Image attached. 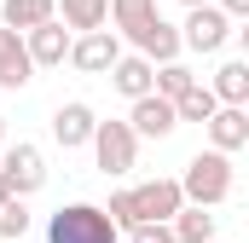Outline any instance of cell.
Wrapping results in <instances>:
<instances>
[{
    "label": "cell",
    "mask_w": 249,
    "mask_h": 243,
    "mask_svg": "<svg viewBox=\"0 0 249 243\" xmlns=\"http://www.w3.org/2000/svg\"><path fill=\"white\" fill-rule=\"evenodd\" d=\"M116 58H122L116 29H93V35H75V41H70V64H75L81 75H110Z\"/></svg>",
    "instance_id": "7"
},
{
    "label": "cell",
    "mask_w": 249,
    "mask_h": 243,
    "mask_svg": "<svg viewBox=\"0 0 249 243\" xmlns=\"http://www.w3.org/2000/svg\"><path fill=\"white\" fill-rule=\"evenodd\" d=\"M0 174H6V185H12V197H29V191L47 185V151L29 145V139H18V145L0 151Z\"/></svg>",
    "instance_id": "6"
},
{
    "label": "cell",
    "mask_w": 249,
    "mask_h": 243,
    "mask_svg": "<svg viewBox=\"0 0 249 243\" xmlns=\"http://www.w3.org/2000/svg\"><path fill=\"white\" fill-rule=\"evenodd\" d=\"M29 232V208H23V197H12V203H0V238H23Z\"/></svg>",
    "instance_id": "21"
},
{
    "label": "cell",
    "mask_w": 249,
    "mask_h": 243,
    "mask_svg": "<svg viewBox=\"0 0 249 243\" xmlns=\"http://www.w3.org/2000/svg\"><path fill=\"white\" fill-rule=\"evenodd\" d=\"M87 145H93L99 174H110V180H122V174L139 168V139H133V127H127V122H99Z\"/></svg>",
    "instance_id": "4"
},
{
    "label": "cell",
    "mask_w": 249,
    "mask_h": 243,
    "mask_svg": "<svg viewBox=\"0 0 249 243\" xmlns=\"http://www.w3.org/2000/svg\"><path fill=\"white\" fill-rule=\"evenodd\" d=\"M151 75H157V69H151V64L139 58V52H122V58L110 64V87H116V93H122L127 104H133V99H145V93H151Z\"/></svg>",
    "instance_id": "17"
},
{
    "label": "cell",
    "mask_w": 249,
    "mask_h": 243,
    "mask_svg": "<svg viewBox=\"0 0 249 243\" xmlns=\"http://www.w3.org/2000/svg\"><path fill=\"white\" fill-rule=\"evenodd\" d=\"M127 243H174V232H168V226H133Z\"/></svg>",
    "instance_id": "22"
},
{
    "label": "cell",
    "mask_w": 249,
    "mask_h": 243,
    "mask_svg": "<svg viewBox=\"0 0 249 243\" xmlns=\"http://www.w3.org/2000/svg\"><path fill=\"white\" fill-rule=\"evenodd\" d=\"M180 6H186V12H191V6H214V0H180Z\"/></svg>",
    "instance_id": "25"
},
{
    "label": "cell",
    "mask_w": 249,
    "mask_h": 243,
    "mask_svg": "<svg viewBox=\"0 0 249 243\" xmlns=\"http://www.w3.org/2000/svg\"><path fill=\"white\" fill-rule=\"evenodd\" d=\"M29 81H35V64L23 52V35L0 29V93H23Z\"/></svg>",
    "instance_id": "13"
},
{
    "label": "cell",
    "mask_w": 249,
    "mask_h": 243,
    "mask_svg": "<svg viewBox=\"0 0 249 243\" xmlns=\"http://www.w3.org/2000/svg\"><path fill=\"white\" fill-rule=\"evenodd\" d=\"M180 208H186L180 180H145V185H127V214H133V226H168ZM133 226H127V232H133Z\"/></svg>",
    "instance_id": "3"
},
{
    "label": "cell",
    "mask_w": 249,
    "mask_h": 243,
    "mask_svg": "<svg viewBox=\"0 0 249 243\" xmlns=\"http://www.w3.org/2000/svg\"><path fill=\"white\" fill-rule=\"evenodd\" d=\"M0 151H6V116H0Z\"/></svg>",
    "instance_id": "26"
},
{
    "label": "cell",
    "mask_w": 249,
    "mask_h": 243,
    "mask_svg": "<svg viewBox=\"0 0 249 243\" xmlns=\"http://www.w3.org/2000/svg\"><path fill=\"white\" fill-rule=\"evenodd\" d=\"M168 232H174V243H214V214L186 203V208L168 220Z\"/></svg>",
    "instance_id": "18"
},
{
    "label": "cell",
    "mask_w": 249,
    "mask_h": 243,
    "mask_svg": "<svg viewBox=\"0 0 249 243\" xmlns=\"http://www.w3.org/2000/svg\"><path fill=\"white\" fill-rule=\"evenodd\" d=\"M0 203H12V185H6V174H0Z\"/></svg>",
    "instance_id": "24"
},
{
    "label": "cell",
    "mask_w": 249,
    "mask_h": 243,
    "mask_svg": "<svg viewBox=\"0 0 249 243\" xmlns=\"http://www.w3.org/2000/svg\"><path fill=\"white\" fill-rule=\"evenodd\" d=\"M214 110H220V104H214V93H209L203 81L191 87L186 99H174V122H209V116H214Z\"/></svg>",
    "instance_id": "20"
},
{
    "label": "cell",
    "mask_w": 249,
    "mask_h": 243,
    "mask_svg": "<svg viewBox=\"0 0 249 243\" xmlns=\"http://www.w3.org/2000/svg\"><path fill=\"white\" fill-rule=\"evenodd\" d=\"M214 93V104H232V110H249V64L244 58H226L214 69V81H203Z\"/></svg>",
    "instance_id": "14"
},
{
    "label": "cell",
    "mask_w": 249,
    "mask_h": 243,
    "mask_svg": "<svg viewBox=\"0 0 249 243\" xmlns=\"http://www.w3.org/2000/svg\"><path fill=\"white\" fill-rule=\"evenodd\" d=\"M151 17H157V0H110V23L122 35H139Z\"/></svg>",
    "instance_id": "19"
},
{
    "label": "cell",
    "mask_w": 249,
    "mask_h": 243,
    "mask_svg": "<svg viewBox=\"0 0 249 243\" xmlns=\"http://www.w3.org/2000/svg\"><path fill=\"white\" fill-rule=\"evenodd\" d=\"M203 127H209V151H220V156H238V151L249 145V110L220 104V110L203 122Z\"/></svg>",
    "instance_id": "11"
},
{
    "label": "cell",
    "mask_w": 249,
    "mask_h": 243,
    "mask_svg": "<svg viewBox=\"0 0 249 243\" xmlns=\"http://www.w3.org/2000/svg\"><path fill=\"white\" fill-rule=\"evenodd\" d=\"M220 12H226V17L238 23V17H249V0H220Z\"/></svg>",
    "instance_id": "23"
},
{
    "label": "cell",
    "mask_w": 249,
    "mask_h": 243,
    "mask_svg": "<svg viewBox=\"0 0 249 243\" xmlns=\"http://www.w3.org/2000/svg\"><path fill=\"white\" fill-rule=\"evenodd\" d=\"M70 41H75V35L53 17V23H41V29H29V35H23V52H29L35 69H58V64L70 58Z\"/></svg>",
    "instance_id": "9"
},
{
    "label": "cell",
    "mask_w": 249,
    "mask_h": 243,
    "mask_svg": "<svg viewBox=\"0 0 249 243\" xmlns=\"http://www.w3.org/2000/svg\"><path fill=\"white\" fill-rule=\"evenodd\" d=\"M127 127H133V139H168L180 122H174V104H168V99L145 93V99H133V110H127Z\"/></svg>",
    "instance_id": "10"
},
{
    "label": "cell",
    "mask_w": 249,
    "mask_h": 243,
    "mask_svg": "<svg viewBox=\"0 0 249 243\" xmlns=\"http://www.w3.org/2000/svg\"><path fill=\"white\" fill-rule=\"evenodd\" d=\"M53 17H58L53 0H0V29H12V35H29V29H41Z\"/></svg>",
    "instance_id": "16"
},
{
    "label": "cell",
    "mask_w": 249,
    "mask_h": 243,
    "mask_svg": "<svg viewBox=\"0 0 249 243\" xmlns=\"http://www.w3.org/2000/svg\"><path fill=\"white\" fill-rule=\"evenodd\" d=\"M93 127H99V116H93V104H81V99H70V104L53 110V139H58L64 151H81V145L93 139Z\"/></svg>",
    "instance_id": "12"
},
{
    "label": "cell",
    "mask_w": 249,
    "mask_h": 243,
    "mask_svg": "<svg viewBox=\"0 0 249 243\" xmlns=\"http://www.w3.org/2000/svg\"><path fill=\"white\" fill-rule=\"evenodd\" d=\"M127 41H133V52L151 64V69H157V64H180V29H174L162 12H157L139 35H127Z\"/></svg>",
    "instance_id": "8"
},
{
    "label": "cell",
    "mask_w": 249,
    "mask_h": 243,
    "mask_svg": "<svg viewBox=\"0 0 249 243\" xmlns=\"http://www.w3.org/2000/svg\"><path fill=\"white\" fill-rule=\"evenodd\" d=\"M232 156H220V151H197L186 162V174H180V197H186L191 208H220L226 197H232Z\"/></svg>",
    "instance_id": "1"
},
{
    "label": "cell",
    "mask_w": 249,
    "mask_h": 243,
    "mask_svg": "<svg viewBox=\"0 0 249 243\" xmlns=\"http://www.w3.org/2000/svg\"><path fill=\"white\" fill-rule=\"evenodd\" d=\"M47 243H122V232L110 226L99 203H64L47 220Z\"/></svg>",
    "instance_id": "2"
},
{
    "label": "cell",
    "mask_w": 249,
    "mask_h": 243,
    "mask_svg": "<svg viewBox=\"0 0 249 243\" xmlns=\"http://www.w3.org/2000/svg\"><path fill=\"white\" fill-rule=\"evenodd\" d=\"M214 243H220V238H214Z\"/></svg>",
    "instance_id": "27"
},
{
    "label": "cell",
    "mask_w": 249,
    "mask_h": 243,
    "mask_svg": "<svg viewBox=\"0 0 249 243\" xmlns=\"http://www.w3.org/2000/svg\"><path fill=\"white\" fill-rule=\"evenodd\" d=\"M232 41V17L220 6H191L180 23V52H220Z\"/></svg>",
    "instance_id": "5"
},
{
    "label": "cell",
    "mask_w": 249,
    "mask_h": 243,
    "mask_svg": "<svg viewBox=\"0 0 249 243\" xmlns=\"http://www.w3.org/2000/svg\"><path fill=\"white\" fill-rule=\"evenodd\" d=\"M53 12H58L64 29H75V35H93V29L110 23V0H53Z\"/></svg>",
    "instance_id": "15"
}]
</instances>
